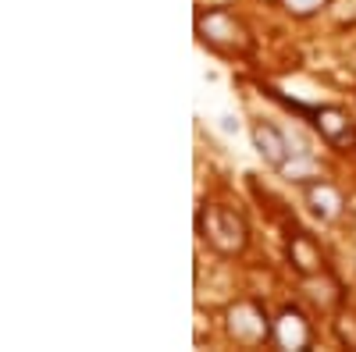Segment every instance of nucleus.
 I'll return each mask as SVG.
<instances>
[{
  "label": "nucleus",
  "instance_id": "obj_10",
  "mask_svg": "<svg viewBox=\"0 0 356 352\" xmlns=\"http://www.w3.org/2000/svg\"><path fill=\"white\" fill-rule=\"evenodd\" d=\"M282 8H285L289 15H296V18H310V15H317V11L328 8V0H282Z\"/></svg>",
  "mask_w": 356,
  "mask_h": 352
},
{
  "label": "nucleus",
  "instance_id": "obj_8",
  "mask_svg": "<svg viewBox=\"0 0 356 352\" xmlns=\"http://www.w3.org/2000/svg\"><path fill=\"white\" fill-rule=\"evenodd\" d=\"M289 260H292V267L300 271L303 278H310V274H321V271H324L321 246L310 239V235H303V231H296L292 239H289Z\"/></svg>",
  "mask_w": 356,
  "mask_h": 352
},
{
  "label": "nucleus",
  "instance_id": "obj_2",
  "mask_svg": "<svg viewBox=\"0 0 356 352\" xmlns=\"http://www.w3.org/2000/svg\"><path fill=\"white\" fill-rule=\"evenodd\" d=\"M196 33L207 47H214L218 53H250L253 47V36H250V28L243 25V18H235L232 11H207L196 18Z\"/></svg>",
  "mask_w": 356,
  "mask_h": 352
},
{
  "label": "nucleus",
  "instance_id": "obj_3",
  "mask_svg": "<svg viewBox=\"0 0 356 352\" xmlns=\"http://www.w3.org/2000/svg\"><path fill=\"white\" fill-rule=\"evenodd\" d=\"M225 328L235 342H243V345H257L264 338H275V324L267 320V313L253 299L232 303L228 313H225Z\"/></svg>",
  "mask_w": 356,
  "mask_h": 352
},
{
  "label": "nucleus",
  "instance_id": "obj_6",
  "mask_svg": "<svg viewBox=\"0 0 356 352\" xmlns=\"http://www.w3.org/2000/svg\"><path fill=\"white\" fill-rule=\"evenodd\" d=\"M310 121L321 132V139L332 142V146H346L353 139V121H349V114L339 110V107H317V110H310Z\"/></svg>",
  "mask_w": 356,
  "mask_h": 352
},
{
  "label": "nucleus",
  "instance_id": "obj_1",
  "mask_svg": "<svg viewBox=\"0 0 356 352\" xmlns=\"http://www.w3.org/2000/svg\"><path fill=\"white\" fill-rule=\"evenodd\" d=\"M196 231L200 239L221 256H239L250 246V224L239 210L232 207H218V203H207L196 214Z\"/></svg>",
  "mask_w": 356,
  "mask_h": 352
},
{
  "label": "nucleus",
  "instance_id": "obj_5",
  "mask_svg": "<svg viewBox=\"0 0 356 352\" xmlns=\"http://www.w3.org/2000/svg\"><path fill=\"white\" fill-rule=\"evenodd\" d=\"M310 324H307V317L300 313V310H282L278 313V320H275V342L282 345V349H289V352H303V349H310Z\"/></svg>",
  "mask_w": 356,
  "mask_h": 352
},
{
  "label": "nucleus",
  "instance_id": "obj_4",
  "mask_svg": "<svg viewBox=\"0 0 356 352\" xmlns=\"http://www.w3.org/2000/svg\"><path fill=\"white\" fill-rule=\"evenodd\" d=\"M253 146H257V153L264 157V164H271V167H289L292 160V146L285 139V132L271 121H257L253 125Z\"/></svg>",
  "mask_w": 356,
  "mask_h": 352
},
{
  "label": "nucleus",
  "instance_id": "obj_11",
  "mask_svg": "<svg viewBox=\"0 0 356 352\" xmlns=\"http://www.w3.org/2000/svg\"><path fill=\"white\" fill-rule=\"evenodd\" d=\"M335 331H339V338H342L349 349H356V317H339Z\"/></svg>",
  "mask_w": 356,
  "mask_h": 352
},
{
  "label": "nucleus",
  "instance_id": "obj_7",
  "mask_svg": "<svg viewBox=\"0 0 356 352\" xmlns=\"http://www.w3.org/2000/svg\"><path fill=\"white\" fill-rule=\"evenodd\" d=\"M307 207L314 210V217H321V221H335L339 214H342V207H346V199H342V192L332 185V182H324V178H314V182H307Z\"/></svg>",
  "mask_w": 356,
  "mask_h": 352
},
{
  "label": "nucleus",
  "instance_id": "obj_9",
  "mask_svg": "<svg viewBox=\"0 0 356 352\" xmlns=\"http://www.w3.org/2000/svg\"><path fill=\"white\" fill-rule=\"evenodd\" d=\"M307 296L317 303V306H324V310H328V306H339L342 303V292H339V285H335V278H328V274H310L307 278Z\"/></svg>",
  "mask_w": 356,
  "mask_h": 352
}]
</instances>
